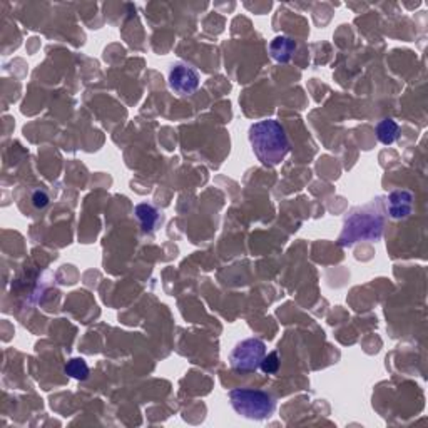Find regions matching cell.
I'll return each mask as SVG.
<instances>
[{
	"instance_id": "4",
	"label": "cell",
	"mask_w": 428,
	"mask_h": 428,
	"mask_svg": "<svg viewBox=\"0 0 428 428\" xmlns=\"http://www.w3.org/2000/svg\"><path fill=\"white\" fill-rule=\"evenodd\" d=\"M266 355L265 341L259 338H246L239 341L230 355L231 368L239 373H253L261 367Z\"/></svg>"
},
{
	"instance_id": "2",
	"label": "cell",
	"mask_w": 428,
	"mask_h": 428,
	"mask_svg": "<svg viewBox=\"0 0 428 428\" xmlns=\"http://www.w3.org/2000/svg\"><path fill=\"white\" fill-rule=\"evenodd\" d=\"M253 153L268 167H275L290 153V141L285 127L275 119L259 121L249 127L248 133Z\"/></svg>"
},
{
	"instance_id": "9",
	"label": "cell",
	"mask_w": 428,
	"mask_h": 428,
	"mask_svg": "<svg viewBox=\"0 0 428 428\" xmlns=\"http://www.w3.org/2000/svg\"><path fill=\"white\" fill-rule=\"evenodd\" d=\"M376 138L381 144L390 145L398 138V124L393 119H384L376 124Z\"/></svg>"
},
{
	"instance_id": "1",
	"label": "cell",
	"mask_w": 428,
	"mask_h": 428,
	"mask_svg": "<svg viewBox=\"0 0 428 428\" xmlns=\"http://www.w3.org/2000/svg\"><path fill=\"white\" fill-rule=\"evenodd\" d=\"M385 208L384 198H375L373 201L355 208L345 220L338 244L347 248L358 241H378L384 234Z\"/></svg>"
},
{
	"instance_id": "10",
	"label": "cell",
	"mask_w": 428,
	"mask_h": 428,
	"mask_svg": "<svg viewBox=\"0 0 428 428\" xmlns=\"http://www.w3.org/2000/svg\"><path fill=\"white\" fill-rule=\"evenodd\" d=\"M64 370H66V373L71 378H76V380L84 381V380H88V378H89V365L85 363L84 358L69 359Z\"/></svg>"
},
{
	"instance_id": "11",
	"label": "cell",
	"mask_w": 428,
	"mask_h": 428,
	"mask_svg": "<svg viewBox=\"0 0 428 428\" xmlns=\"http://www.w3.org/2000/svg\"><path fill=\"white\" fill-rule=\"evenodd\" d=\"M259 368H261L266 375H275V373L280 370V357H278V353L271 352L265 355V358H263L261 362V367Z\"/></svg>"
},
{
	"instance_id": "8",
	"label": "cell",
	"mask_w": 428,
	"mask_h": 428,
	"mask_svg": "<svg viewBox=\"0 0 428 428\" xmlns=\"http://www.w3.org/2000/svg\"><path fill=\"white\" fill-rule=\"evenodd\" d=\"M296 52V42L293 39L285 37V35H278L271 40L270 44V54L276 62L286 64L293 59Z\"/></svg>"
},
{
	"instance_id": "3",
	"label": "cell",
	"mask_w": 428,
	"mask_h": 428,
	"mask_svg": "<svg viewBox=\"0 0 428 428\" xmlns=\"http://www.w3.org/2000/svg\"><path fill=\"white\" fill-rule=\"evenodd\" d=\"M231 407L238 415L249 420H266L275 413L276 400L265 390L236 388L230 391Z\"/></svg>"
},
{
	"instance_id": "5",
	"label": "cell",
	"mask_w": 428,
	"mask_h": 428,
	"mask_svg": "<svg viewBox=\"0 0 428 428\" xmlns=\"http://www.w3.org/2000/svg\"><path fill=\"white\" fill-rule=\"evenodd\" d=\"M170 85L176 94L191 95L199 88L198 71L184 62L172 64L170 69Z\"/></svg>"
},
{
	"instance_id": "12",
	"label": "cell",
	"mask_w": 428,
	"mask_h": 428,
	"mask_svg": "<svg viewBox=\"0 0 428 428\" xmlns=\"http://www.w3.org/2000/svg\"><path fill=\"white\" fill-rule=\"evenodd\" d=\"M32 203H34V206L37 209H44L47 208L49 204V194L45 193L44 189H37L34 193V196H32Z\"/></svg>"
},
{
	"instance_id": "7",
	"label": "cell",
	"mask_w": 428,
	"mask_h": 428,
	"mask_svg": "<svg viewBox=\"0 0 428 428\" xmlns=\"http://www.w3.org/2000/svg\"><path fill=\"white\" fill-rule=\"evenodd\" d=\"M134 214H136V218H138L141 227H143V233H145V234L156 233L157 226L161 225V221H162L161 214H159L157 209L154 208L153 204H148V203L138 204V206L134 208Z\"/></svg>"
},
{
	"instance_id": "6",
	"label": "cell",
	"mask_w": 428,
	"mask_h": 428,
	"mask_svg": "<svg viewBox=\"0 0 428 428\" xmlns=\"http://www.w3.org/2000/svg\"><path fill=\"white\" fill-rule=\"evenodd\" d=\"M413 211V194L410 191L398 189L388 196V214L393 220H405Z\"/></svg>"
}]
</instances>
